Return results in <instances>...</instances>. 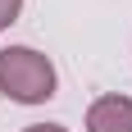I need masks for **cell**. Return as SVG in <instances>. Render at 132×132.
Instances as JSON below:
<instances>
[{"instance_id":"6da1fadb","label":"cell","mask_w":132,"mask_h":132,"mask_svg":"<svg viewBox=\"0 0 132 132\" xmlns=\"http://www.w3.org/2000/svg\"><path fill=\"white\" fill-rule=\"evenodd\" d=\"M0 91L18 105H46L55 96L50 55L32 50V46H5L0 50Z\"/></svg>"},{"instance_id":"277c9868","label":"cell","mask_w":132,"mask_h":132,"mask_svg":"<svg viewBox=\"0 0 132 132\" xmlns=\"http://www.w3.org/2000/svg\"><path fill=\"white\" fill-rule=\"evenodd\" d=\"M23 132H68L64 123H32V128H23Z\"/></svg>"},{"instance_id":"3957f363","label":"cell","mask_w":132,"mask_h":132,"mask_svg":"<svg viewBox=\"0 0 132 132\" xmlns=\"http://www.w3.org/2000/svg\"><path fill=\"white\" fill-rule=\"evenodd\" d=\"M18 14H23V0H0V32L9 23H18Z\"/></svg>"},{"instance_id":"7a4b0ae2","label":"cell","mask_w":132,"mask_h":132,"mask_svg":"<svg viewBox=\"0 0 132 132\" xmlns=\"http://www.w3.org/2000/svg\"><path fill=\"white\" fill-rule=\"evenodd\" d=\"M87 132H132V96H96L87 109Z\"/></svg>"}]
</instances>
